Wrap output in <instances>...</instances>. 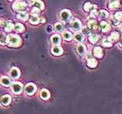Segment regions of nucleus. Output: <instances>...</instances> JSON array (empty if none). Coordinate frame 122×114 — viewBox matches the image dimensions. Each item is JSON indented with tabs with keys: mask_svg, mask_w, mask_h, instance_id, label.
Wrapping results in <instances>:
<instances>
[{
	"mask_svg": "<svg viewBox=\"0 0 122 114\" xmlns=\"http://www.w3.org/2000/svg\"><path fill=\"white\" fill-rule=\"evenodd\" d=\"M7 44L9 46L11 47H16L18 46L21 44V38L17 34H10L7 36Z\"/></svg>",
	"mask_w": 122,
	"mask_h": 114,
	"instance_id": "obj_1",
	"label": "nucleus"
},
{
	"mask_svg": "<svg viewBox=\"0 0 122 114\" xmlns=\"http://www.w3.org/2000/svg\"><path fill=\"white\" fill-rule=\"evenodd\" d=\"M12 8L15 10L18 11V12H21V11H25V9L27 8V5H26L25 2H23V1L18 0V1H16V2L13 4Z\"/></svg>",
	"mask_w": 122,
	"mask_h": 114,
	"instance_id": "obj_2",
	"label": "nucleus"
},
{
	"mask_svg": "<svg viewBox=\"0 0 122 114\" xmlns=\"http://www.w3.org/2000/svg\"><path fill=\"white\" fill-rule=\"evenodd\" d=\"M23 91V84L18 82H14L11 84V91L15 94H20Z\"/></svg>",
	"mask_w": 122,
	"mask_h": 114,
	"instance_id": "obj_3",
	"label": "nucleus"
},
{
	"mask_svg": "<svg viewBox=\"0 0 122 114\" xmlns=\"http://www.w3.org/2000/svg\"><path fill=\"white\" fill-rule=\"evenodd\" d=\"M36 91H37V86L34 84H31V83L28 84L25 87V94L30 95V96L32 95L33 93H35Z\"/></svg>",
	"mask_w": 122,
	"mask_h": 114,
	"instance_id": "obj_4",
	"label": "nucleus"
},
{
	"mask_svg": "<svg viewBox=\"0 0 122 114\" xmlns=\"http://www.w3.org/2000/svg\"><path fill=\"white\" fill-rule=\"evenodd\" d=\"M71 14L70 12V10H61L60 12V18L65 22H67L71 19Z\"/></svg>",
	"mask_w": 122,
	"mask_h": 114,
	"instance_id": "obj_5",
	"label": "nucleus"
},
{
	"mask_svg": "<svg viewBox=\"0 0 122 114\" xmlns=\"http://www.w3.org/2000/svg\"><path fill=\"white\" fill-rule=\"evenodd\" d=\"M71 28L73 29L74 30H76V31H79V30H81V28H82L81 22H80L79 19L74 18L73 21H72V23H71Z\"/></svg>",
	"mask_w": 122,
	"mask_h": 114,
	"instance_id": "obj_6",
	"label": "nucleus"
},
{
	"mask_svg": "<svg viewBox=\"0 0 122 114\" xmlns=\"http://www.w3.org/2000/svg\"><path fill=\"white\" fill-rule=\"evenodd\" d=\"M51 53L55 55V56H59V55L63 53V49L59 45H54L51 48Z\"/></svg>",
	"mask_w": 122,
	"mask_h": 114,
	"instance_id": "obj_7",
	"label": "nucleus"
},
{
	"mask_svg": "<svg viewBox=\"0 0 122 114\" xmlns=\"http://www.w3.org/2000/svg\"><path fill=\"white\" fill-rule=\"evenodd\" d=\"M10 76L12 78V79H18L20 76V71L18 68H12L10 71Z\"/></svg>",
	"mask_w": 122,
	"mask_h": 114,
	"instance_id": "obj_8",
	"label": "nucleus"
},
{
	"mask_svg": "<svg viewBox=\"0 0 122 114\" xmlns=\"http://www.w3.org/2000/svg\"><path fill=\"white\" fill-rule=\"evenodd\" d=\"M97 9V6L95 5H92L91 3H86V4H85L84 5V10L86 11H88V12H91L92 10H96Z\"/></svg>",
	"mask_w": 122,
	"mask_h": 114,
	"instance_id": "obj_9",
	"label": "nucleus"
},
{
	"mask_svg": "<svg viewBox=\"0 0 122 114\" xmlns=\"http://www.w3.org/2000/svg\"><path fill=\"white\" fill-rule=\"evenodd\" d=\"M120 6V0H109V8L111 10H114Z\"/></svg>",
	"mask_w": 122,
	"mask_h": 114,
	"instance_id": "obj_10",
	"label": "nucleus"
},
{
	"mask_svg": "<svg viewBox=\"0 0 122 114\" xmlns=\"http://www.w3.org/2000/svg\"><path fill=\"white\" fill-rule=\"evenodd\" d=\"M77 51H78V53H79L80 56H83V55H85L86 52V45H78V47H77Z\"/></svg>",
	"mask_w": 122,
	"mask_h": 114,
	"instance_id": "obj_11",
	"label": "nucleus"
},
{
	"mask_svg": "<svg viewBox=\"0 0 122 114\" xmlns=\"http://www.w3.org/2000/svg\"><path fill=\"white\" fill-rule=\"evenodd\" d=\"M99 27L101 29L102 32H107L108 30H110V25L107 22H105V21H102L100 25H99Z\"/></svg>",
	"mask_w": 122,
	"mask_h": 114,
	"instance_id": "obj_12",
	"label": "nucleus"
},
{
	"mask_svg": "<svg viewBox=\"0 0 122 114\" xmlns=\"http://www.w3.org/2000/svg\"><path fill=\"white\" fill-rule=\"evenodd\" d=\"M51 43L53 44L54 45H59L61 42V38L60 36L59 35H53L51 37Z\"/></svg>",
	"mask_w": 122,
	"mask_h": 114,
	"instance_id": "obj_13",
	"label": "nucleus"
},
{
	"mask_svg": "<svg viewBox=\"0 0 122 114\" xmlns=\"http://www.w3.org/2000/svg\"><path fill=\"white\" fill-rule=\"evenodd\" d=\"M93 54L94 56H96L97 58H101L103 56V51H102V49L99 47V46H97L93 49Z\"/></svg>",
	"mask_w": 122,
	"mask_h": 114,
	"instance_id": "obj_14",
	"label": "nucleus"
},
{
	"mask_svg": "<svg viewBox=\"0 0 122 114\" xmlns=\"http://www.w3.org/2000/svg\"><path fill=\"white\" fill-rule=\"evenodd\" d=\"M10 100H11V98H10V96H9V95H5V96H4L2 98V99H1V102H2L3 105L6 106V105H8V104L10 103Z\"/></svg>",
	"mask_w": 122,
	"mask_h": 114,
	"instance_id": "obj_15",
	"label": "nucleus"
},
{
	"mask_svg": "<svg viewBox=\"0 0 122 114\" xmlns=\"http://www.w3.org/2000/svg\"><path fill=\"white\" fill-rule=\"evenodd\" d=\"M1 84L3 86H5V87H8V86L10 85V79L7 77H3L1 79Z\"/></svg>",
	"mask_w": 122,
	"mask_h": 114,
	"instance_id": "obj_16",
	"label": "nucleus"
},
{
	"mask_svg": "<svg viewBox=\"0 0 122 114\" xmlns=\"http://www.w3.org/2000/svg\"><path fill=\"white\" fill-rule=\"evenodd\" d=\"M40 98L45 99V100L48 99L49 98H50V92H49L47 90L44 89V90H42V91H40Z\"/></svg>",
	"mask_w": 122,
	"mask_h": 114,
	"instance_id": "obj_17",
	"label": "nucleus"
},
{
	"mask_svg": "<svg viewBox=\"0 0 122 114\" xmlns=\"http://www.w3.org/2000/svg\"><path fill=\"white\" fill-rule=\"evenodd\" d=\"M88 28L91 29V30H96L98 29V24L94 19H92V20H89L88 22Z\"/></svg>",
	"mask_w": 122,
	"mask_h": 114,
	"instance_id": "obj_18",
	"label": "nucleus"
},
{
	"mask_svg": "<svg viewBox=\"0 0 122 114\" xmlns=\"http://www.w3.org/2000/svg\"><path fill=\"white\" fill-rule=\"evenodd\" d=\"M97 64H98V62H97V60H95L94 58H92L87 60V65L89 66L90 68H95L97 66Z\"/></svg>",
	"mask_w": 122,
	"mask_h": 114,
	"instance_id": "obj_19",
	"label": "nucleus"
},
{
	"mask_svg": "<svg viewBox=\"0 0 122 114\" xmlns=\"http://www.w3.org/2000/svg\"><path fill=\"white\" fill-rule=\"evenodd\" d=\"M32 5L34 6V7L39 9V10H43L44 8H45L44 3L42 2V1H40V0H36V1L34 2V4H33Z\"/></svg>",
	"mask_w": 122,
	"mask_h": 114,
	"instance_id": "obj_20",
	"label": "nucleus"
},
{
	"mask_svg": "<svg viewBox=\"0 0 122 114\" xmlns=\"http://www.w3.org/2000/svg\"><path fill=\"white\" fill-rule=\"evenodd\" d=\"M17 18H18V19H21V20H23V21H25V20H27V18H28V14H27L25 11H21L19 14H18Z\"/></svg>",
	"mask_w": 122,
	"mask_h": 114,
	"instance_id": "obj_21",
	"label": "nucleus"
},
{
	"mask_svg": "<svg viewBox=\"0 0 122 114\" xmlns=\"http://www.w3.org/2000/svg\"><path fill=\"white\" fill-rule=\"evenodd\" d=\"M29 20H30V23L31 25H37L38 24L39 22V18H38V16H35V15H31L29 18Z\"/></svg>",
	"mask_w": 122,
	"mask_h": 114,
	"instance_id": "obj_22",
	"label": "nucleus"
},
{
	"mask_svg": "<svg viewBox=\"0 0 122 114\" xmlns=\"http://www.w3.org/2000/svg\"><path fill=\"white\" fill-rule=\"evenodd\" d=\"M63 38L65 40L70 41V40H71V38H72V35H71V33L70 32V31L66 30V31L63 32Z\"/></svg>",
	"mask_w": 122,
	"mask_h": 114,
	"instance_id": "obj_23",
	"label": "nucleus"
},
{
	"mask_svg": "<svg viewBox=\"0 0 122 114\" xmlns=\"http://www.w3.org/2000/svg\"><path fill=\"white\" fill-rule=\"evenodd\" d=\"M74 39H75L77 42H79V43H82V42L85 40L84 36H83V34H81V33H76V34L74 35Z\"/></svg>",
	"mask_w": 122,
	"mask_h": 114,
	"instance_id": "obj_24",
	"label": "nucleus"
},
{
	"mask_svg": "<svg viewBox=\"0 0 122 114\" xmlns=\"http://www.w3.org/2000/svg\"><path fill=\"white\" fill-rule=\"evenodd\" d=\"M98 17H99V18H100V19H104V18H107V17H108V12H107V10H99V12L98 13Z\"/></svg>",
	"mask_w": 122,
	"mask_h": 114,
	"instance_id": "obj_25",
	"label": "nucleus"
},
{
	"mask_svg": "<svg viewBox=\"0 0 122 114\" xmlns=\"http://www.w3.org/2000/svg\"><path fill=\"white\" fill-rule=\"evenodd\" d=\"M102 45L106 47H111L112 45V41L110 38H104L102 41Z\"/></svg>",
	"mask_w": 122,
	"mask_h": 114,
	"instance_id": "obj_26",
	"label": "nucleus"
},
{
	"mask_svg": "<svg viewBox=\"0 0 122 114\" xmlns=\"http://www.w3.org/2000/svg\"><path fill=\"white\" fill-rule=\"evenodd\" d=\"M99 39V36L97 34H92L89 37V41L92 44H95L98 42V40Z\"/></svg>",
	"mask_w": 122,
	"mask_h": 114,
	"instance_id": "obj_27",
	"label": "nucleus"
},
{
	"mask_svg": "<svg viewBox=\"0 0 122 114\" xmlns=\"http://www.w3.org/2000/svg\"><path fill=\"white\" fill-rule=\"evenodd\" d=\"M14 29H15V30L18 31V32H23L24 30H25V27H24L23 25L20 23L16 24L15 26H14Z\"/></svg>",
	"mask_w": 122,
	"mask_h": 114,
	"instance_id": "obj_28",
	"label": "nucleus"
},
{
	"mask_svg": "<svg viewBox=\"0 0 122 114\" xmlns=\"http://www.w3.org/2000/svg\"><path fill=\"white\" fill-rule=\"evenodd\" d=\"M7 44V36L2 33L1 35H0V45H5Z\"/></svg>",
	"mask_w": 122,
	"mask_h": 114,
	"instance_id": "obj_29",
	"label": "nucleus"
},
{
	"mask_svg": "<svg viewBox=\"0 0 122 114\" xmlns=\"http://www.w3.org/2000/svg\"><path fill=\"white\" fill-rule=\"evenodd\" d=\"M54 28H55V30H56L58 32H61V31H63V30H64L65 26H64L63 24L57 23L56 25H55V26H54Z\"/></svg>",
	"mask_w": 122,
	"mask_h": 114,
	"instance_id": "obj_30",
	"label": "nucleus"
},
{
	"mask_svg": "<svg viewBox=\"0 0 122 114\" xmlns=\"http://www.w3.org/2000/svg\"><path fill=\"white\" fill-rule=\"evenodd\" d=\"M119 38H120V35H119L118 32H112L109 37V38L112 41H117L119 39Z\"/></svg>",
	"mask_w": 122,
	"mask_h": 114,
	"instance_id": "obj_31",
	"label": "nucleus"
},
{
	"mask_svg": "<svg viewBox=\"0 0 122 114\" xmlns=\"http://www.w3.org/2000/svg\"><path fill=\"white\" fill-rule=\"evenodd\" d=\"M12 29H13V24L11 23V22H9V23L7 24V25L5 27V30L6 32H10Z\"/></svg>",
	"mask_w": 122,
	"mask_h": 114,
	"instance_id": "obj_32",
	"label": "nucleus"
},
{
	"mask_svg": "<svg viewBox=\"0 0 122 114\" xmlns=\"http://www.w3.org/2000/svg\"><path fill=\"white\" fill-rule=\"evenodd\" d=\"M114 18H115V19H117L119 22L122 21V12L119 11V12L115 13V14H114Z\"/></svg>",
	"mask_w": 122,
	"mask_h": 114,
	"instance_id": "obj_33",
	"label": "nucleus"
},
{
	"mask_svg": "<svg viewBox=\"0 0 122 114\" xmlns=\"http://www.w3.org/2000/svg\"><path fill=\"white\" fill-rule=\"evenodd\" d=\"M39 9L36 7H33V9L31 10V15H35V16H38L39 14Z\"/></svg>",
	"mask_w": 122,
	"mask_h": 114,
	"instance_id": "obj_34",
	"label": "nucleus"
},
{
	"mask_svg": "<svg viewBox=\"0 0 122 114\" xmlns=\"http://www.w3.org/2000/svg\"><path fill=\"white\" fill-rule=\"evenodd\" d=\"M90 33H91V31H90V29L89 28H83L82 29V34L83 35H90Z\"/></svg>",
	"mask_w": 122,
	"mask_h": 114,
	"instance_id": "obj_35",
	"label": "nucleus"
},
{
	"mask_svg": "<svg viewBox=\"0 0 122 114\" xmlns=\"http://www.w3.org/2000/svg\"><path fill=\"white\" fill-rule=\"evenodd\" d=\"M8 22L7 21L4 20V19H0V26L1 27H5V26L7 25Z\"/></svg>",
	"mask_w": 122,
	"mask_h": 114,
	"instance_id": "obj_36",
	"label": "nucleus"
},
{
	"mask_svg": "<svg viewBox=\"0 0 122 114\" xmlns=\"http://www.w3.org/2000/svg\"><path fill=\"white\" fill-rule=\"evenodd\" d=\"M111 23H112V25H113L114 26H118L119 25H120V22H119L117 19H115V18H112V20H111Z\"/></svg>",
	"mask_w": 122,
	"mask_h": 114,
	"instance_id": "obj_37",
	"label": "nucleus"
},
{
	"mask_svg": "<svg viewBox=\"0 0 122 114\" xmlns=\"http://www.w3.org/2000/svg\"><path fill=\"white\" fill-rule=\"evenodd\" d=\"M92 58V55L91 53H87L86 56V60H88V59H90V58Z\"/></svg>",
	"mask_w": 122,
	"mask_h": 114,
	"instance_id": "obj_38",
	"label": "nucleus"
},
{
	"mask_svg": "<svg viewBox=\"0 0 122 114\" xmlns=\"http://www.w3.org/2000/svg\"><path fill=\"white\" fill-rule=\"evenodd\" d=\"M27 1H28L29 5H32L33 4H34V2H35L36 0H27Z\"/></svg>",
	"mask_w": 122,
	"mask_h": 114,
	"instance_id": "obj_39",
	"label": "nucleus"
},
{
	"mask_svg": "<svg viewBox=\"0 0 122 114\" xmlns=\"http://www.w3.org/2000/svg\"><path fill=\"white\" fill-rule=\"evenodd\" d=\"M40 21H41V23H45V22H46V19H45L44 18H42Z\"/></svg>",
	"mask_w": 122,
	"mask_h": 114,
	"instance_id": "obj_40",
	"label": "nucleus"
},
{
	"mask_svg": "<svg viewBox=\"0 0 122 114\" xmlns=\"http://www.w3.org/2000/svg\"><path fill=\"white\" fill-rule=\"evenodd\" d=\"M120 46H121L122 47V38L120 39Z\"/></svg>",
	"mask_w": 122,
	"mask_h": 114,
	"instance_id": "obj_41",
	"label": "nucleus"
},
{
	"mask_svg": "<svg viewBox=\"0 0 122 114\" xmlns=\"http://www.w3.org/2000/svg\"><path fill=\"white\" fill-rule=\"evenodd\" d=\"M10 1H12V0H10Z\"/></svg>",
	"mask_w": 122,
	"mask_h": 114,
	"instance_id": "obj_42",
	"label": "nucleus"
},
{
	"mask_svg": "<svg viewBox=\"0 0 122 114\" xmlns=\"http://www.w3.org/2000/svg\"><path fill=\"white\" fill-rule=\"evenodd\" d=\"M121 31H122V28H121Z\"/></svg>",
	"mask_w": 122,
	"mask_h": 114,
	"instance_id": "obj_43",
	"label": "nucleus"
}]
</instances>
